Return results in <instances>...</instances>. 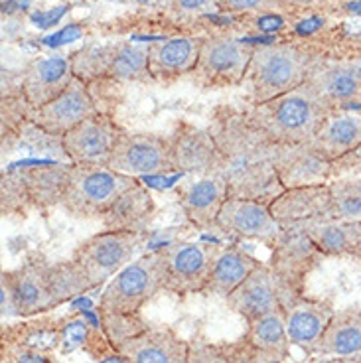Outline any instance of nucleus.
<instances>
[{"label":"nucleus","mask_w":361,"mask_h":363,"mask_svg":"<svg viewBox=\"0 0 361 363\" xmlns=\"http://www.w3.org/2000/svg\"><path fill=\"white\" fill-rule=\"evenodd\" d=\"M156 213V200L152 191L140 182L127 190L115 206L103 216V225L109 231H146Z\"/></svg>","instance_id":"bb28decb"},{"label":"nucleus","mask_w":361,"mask_h":363,"mask_svg":"<svg viewBox=\"0 0 361 363\" xmlns=\"http://www.w3.org/2000/svg\"><path fill=\"white\" fill-rule=\"evenodd\" d=\"M164 291L162 259L158 251L143 255L117 272L101 292L97 312L107 316H138L146 302Z\"/></svg>","instance_id":"39448f33"},{"label":"nucleus","mask_w":361,"mask_h":363,"mask_svg":"<svg viewBox=\"0 0 361 363\" xmlns=\"http://www.w3.org/2000/svg\"><path fill=\"white\" fill-rule=\"evenodd\" d=\"M326 259L308 233H287L272 247L271 267L279 277L298 294L304 292V284L310 272Z\"/></svg>","instance_id":"5701e85b"},{"label":"nucleus","mask_w":361,"mask_h":363,"mask_svg":"<svg viewBox=\"0 0 361 363\" xmlns=\"http://www.w3.org/2000/svg\"><path fill=\"white\" fill-rule=\"evenodd\" d=\"M217 10L231 14H277L284 12L280 0H216Z\"/></svg>","instance_id":"e433bc0d"},{"label":"nucleus","mask_w":361,"mask_h":363,"mask_svg":"<svg viewBox=\"0 0 361 363\" xmlns=\"http://www.w3.org/2000/svg\"><path fill=\"white\" fill-rule=\"evenodd\" d=\"M332 111L308 83L261 105H249L247 118L274 145H306Z\"/></svg>","instance_id":"f03ea898"},{"label":"nucleus","mask_w":361,"mask_h":363,"mask_svg":"<svg viewBox=\"0 0 361 363\" xmlns=\"http://www.w3.org/2000/svg\"><path fill=\"white\" fill-rule=\"evenodd\" d=\"M50 261L44 255H30L24 263L0 274V316L34 318L60 308L50 286Z\"/></svg>","instance_id":"423d86ee"},{"label":"nucleus","mask_w":361,"mask_h":363,"mask_svg":"<svg viewBox=\"0 0 361 363\" xmlns=\"http://www.w3.org/2000/svg\"><path fill=\"white\" fill-rule=\"evenodd\" d=\"M217 229L239 239L259 241L271 249L284 235V229L271 213L269 203L245 198H227L217 218Z\"/></svg>","instance_id":"2eb2a0df"},{"label":"nucleus","mask_w":361,"mask_h":363,"mask_svg":"<svg viewBox=\"0 0 361 363\" xmlns=\"http://www.w3.org/2000/svg\"><path fill=\"white\" fill-rule=\"evenodd\" d=\"M308 145L332 164L353 155L361 148V111H332Z\"/></svg>","instance_id":"b1692460"},{"label":"nucleus","mask_w":361,"mask_h":363,"mask_svg":"<svg viewBox=\"0 0 361 363\" xmlns=\"http://www.w3.org/2000/svg\"><path fill=\"white\" fill-rule=\"evenodd\" d=\"M306 83L320 95L330 111L345 109L361 95V60L355 62H316Z\"/></svg>","instance_id":"412c9836"},{"label":"nucleus","mask_w":361,"mask_h":363,"mask_svg":"<svg viewBox=\"0 0 361 363\" xmlns=\"http://www.w3.org/2000/svg\"><path fill=\"white\" fill-rule=\"evenodd\" d=\"M125 130L107 115H93L60 140L67 162L73 166H107Z\"/></svg>","instance_id":"4468645a"},{"label":"nucleus","mask_w":361,"mask_h":363,"mask_svg":"<svg viewBox=\"0 0 361 363\" xmlns=\"http://www.w3.org/2000/svg\"><path fill=\"white\" fill-rule=\"evenodd\" d=\"M284 324L290 345L302 350L306 355L316 354L318 344L324 336L326 328L334 318L335 310L330 302L298 296L284 308Z\"/></svg>","instance_id":"4be33fe9"},{"label":"nucleus","mask_w":361,"mask_h":363,"mask_svg":"<svg viewBox=\"0 0 361 363\" xmlns=\"http://www.w3.org/2000/svg\"><path fill=\"white\" fill-rule=\"evenodd\" d=\"M113 2L135 6V9H162L166 6V0H113Z\"/></svg>","instance_id":"a19ab883"},{"label":"nucleus","mask_w":361,"mask_h":363,"mask_svg":"<svg viewBox=\"0 0 361 363\" xmlns=\"http://www.w3.org/2000/svg\"><path fill=\"white\" fill-rule=\"evenodd\" d=\"M107 77H113L117 82L152 83V75L148 72V45L117 42V52Z\"/></svg>","instance_id":"72a5a7b5"},{"label":"nucleus","mask_w":361,"mask_h":363,"mask_svg":"<svg viewBox=\"0 0 361 363\" xmlns=\"http://www.w3.org/2000/svg\"><path fill=\"white\" fill-rule=\"evenodd\" d=\"M253 52L249 45L233 38H204L196 79L204 87H231L243 85Z\"/></svg>","instance_id":"f8f14e48"},{"label":"nucleus","mask_w":361,"mask_h":363,"mask_svg":"<svg viewBox=\"0 0 361 363\" xmlns=\"http://www.w3.org/2000/svg\"><path fill=\"white\" fill-rule=\"evenodd\" d=\"M308 363H361V355H350V357H338V355H332V357L312 359V362Z\"/></svg>","instance_id":"79ce46f5"},{"label":"nucleus","mask_w":361,"mask_h":363,"mask_svg":"<svg viewBox=\"0 0 361 363\" xmlns=\"http://www.w3.org/2000/svg\"><path fill=\"white\" fill-rule=\"evenodd\" d=\"M0 363H54L45 352L28 347V345L2 342L0 345Z\"/></svg>","instance_id":"4c0bfd02"},{"label":"nucleus","mask_w":361,"mask_h":363,"mask_svg":"<svg viewBox=\"0 0 361 363\" xmlns=\"http://www.w3.org/2000/svg\"><path fill=\"white\" fill-rule=\"evenodd\" d=\"M245 336L253 342V345L259 352H262L274 363H284L289 359L290 340L289 334H287V324H284L282 310L257 318L253 322H247Z\"/></svg>","instance_id":"7c9ffc66"},{"label":"nucleus","mask_w":361,"mask_h":363,"mask_svg":"<svg viewBox=\"0 0 361 363\" xmlns=\"http://www.w3.org/2000/svg\"><path fill=\"white\" fill-rule=\"evenodd\" d=\"M221 245L176 241L158 249L164 269V291L174 296H190L206 291L209 272Z\"/></svg>","instance_id":"1a4fd4ad"},{"label":"nucleus","mask_w":361,"mask_h":363,"mask_svg":"<svg viewBox=\"0 0 361 363\" xmlns=\"http://www.w3.org/2000/svg\"><path fill=\"white\" fill-rule=\"evenodd\" d=\"M115 350L127 363H188L191 345L172 328L146 326Z\"/></svg>","instance_id":"a211bd4d"},{"label":"nucleus","mask_w":361,"mask_h":363,"mask_svg":"<svg viewBox=\"0 0 361 363\" xmlns=\"http://www.w3.org/2000/svg\"><path fill=\"white\" fill-rule=\"evenodd\" d=\"M204 38H168L148 45V72L154 82L170 83L196 69Z\"/></svg>","instance_id":"393cba45"},{"label":"nucleus","mask_w":361,"mask_h":363,"mask_svg":"<svg viewBox=\"0 0 361 363\" xmlns=\"http://www.w3.org/2000/svg\"><path fill=\"white\" fill-rule=\"evenodd\" d=\"M138 180L109 166H73L62 208L77 219H103L115 201Z\"/></svg>","instance_id":"0eeeda50"},{"label":"nucleus","mask_w":361,"mask_h":363,"mask_svg":"<svg viewBox=\"0 0 361 363\" xmlns=\"http://www.w3.org/2000/svg\"><path fill=\"white\" fill-rule=\"evenodd\" d=\"M97 113L99 111L91 97L89 83L82 82L79 77H73V82L67 85V89L62 95H57L44 107L34 109L32 125L48 136L62 140L70 130Z\"/></svg>","instance_id":"dca6fc26"},{"label":"nucleus","mask_w":361,"mask_h":363,"mask_svg":"<svg viewBox=\"0 0 361 363\" xmlns=\"http://www.w3.org/2000/svg\"><path fill=\"white\" fill-rule=\"evenodd\" d=\"M298 296L304 294L292 291L271 264L262 263L227 296L226 304L245 322H253L257 318L282 310Z\"/></svg>","instance_id":"9d476101"},{"label":"nucleus","mask_w":361,"mask_h":363,"mask_svg":"<svg viewBox=\"0 0 361 363\" xmlns=\"http://www.w3.org/2000/svg\"><path fill=\"white\" fill-rule=\"evenodd\" d=\"M146 231H101L85 239L73 251L72 259L79 264L93 291L109 282L133 261V255L145 243Z\"/></svg>","instance_id":"6e6552de"},{"label":"nucleus","mask_w":361,"mask_h":363,"mask_svg":"<svg viewBox=\"0 0 361 363\" xmlns=\"http://www.w3.org/2000/svg\"><path fill=\"white\" fill-rule=\"evenodd\" d=\"M166 9L184 18H198L216 12V0H166Z\"/></svg>","instance_id":"58836bf2"},{"label":"nucleus","mask_w":361,"mask_h":363,"mask_svg":"<svg viewBox=\"0 0 361 363\" xmlns=\"http://www.w3.org/2000/svg\"><path fill=\"white\" fill-rule=\"evenodd\" d=\"M168 145L174 172L194 176L221 174L219 150L209 128L196 127L188 121H178L168 136Z\"/></svg>","instance_id":"f3484780"},{"label":"nucleus","mask_w":361,"mask_h":363,"mask_svg":"<svg viewBox=\"0 0 361 363\" xmlns=\"http://www.w3.org/2000/svg\"><path fill=\"white\" fill-rule=\"evenodd\" d=\"M284 10H332L342 6L343 0H280Z\"/></svg>","instance_id":"ea45409f"},{"label":"nucleus","mask_w":361,"mask_h":363,"mask_svg":"<svg viewBox=\"0 0 361 363\" xmlns=\"http://www.w3.org/2000/svg\"><path fill=\"white\" fill-rule=\"evenodd\" d=\"M261 264L262 261H259L251 253L243 251L241 247H221L216 261H213L211 272H209L204 294H211V296L226 300Z\"/></svg>","instance_id":"cd10ccee"},{"label":"nucleus","mask_w":361,"mask_h":363,"mask_svg":"<svg viewBox=\"0 0 361 363\" xmlns=\"http://www.w3.org/2000/svg\"><path fill=\"white\" fill-rule=\"evenodd\" d=\"M115 52H117V42L115 44H89L82 48L79 52L70 55L75 77H79L85 83L107 77Z\"/></svg>","instance_id":"f704fd0d"},{"label":"nucleus","mask_w":361,"mask_h":363,"mask_svg":"<svg viewBox=\"0 0 361 363\" xmlns=\"http://www.w3.org/2000/svg\"><path fill=\"white\" fill-rule=\"evenodd\" d=\"M72 164H34L20 170L2 174V201L4 216L24 213L32 209H50L62 206Z\"/></svg>","instance_id":"20e7f679"},{"label":"nucleus","mask_w":361,"mask_h":363,"mask_svg":"<svg viewBox=\"0 0 361 363\" xmlns=\"http://www.w3.org/2000/svg\"><path fill=\"white\" fill-rule=\"evenodd\" d=\"M269 208L287 233H306L308 229L320 223L334 221V198L330 184L282 190L269 203Z\"/></svg>","instance_id":"9b49d317"},{"label":"nucleus","mask_w":361,"mask_h":363,"mask_svg":"<svg viewBox=\"0 0 361 363\" xmlns=\"http://www.w3.org/2000/svg\"><path fill=\"white\" fill-rule=\"evenodd\" d=\"M314 57L294 44L255 48L243 87L249 105H261L304 85Z\"/></svg>","instance_id":"7ed1b4c3"},{"label":"nucleus","mask_w":361,"mask_h":363,"mask_svg":"<svg viewBox=\"0 0 361 363\" xmlns=\"http://www.w3.org/2000/svg\"><path fill=\"white\" fill-rule=\"evenodd\" d=\"M318 355H361V308L335 310L316 350Z\"/></svg>","instance_id":"c85d7f7f"},{"label":"nucleus","mask_w":361,"mask_h":363,"mask_svg":"<svg viewBox=\"0 0 361 363\" xmlns=\"http://www.w3.org/2000/svg\"><path fill=\"white\" fill-rule=\"evenodd\" d=\"M107 166L115 172L133 178L174 172L168 136L125 130Z\"/></svg>","instance_id":"ddd939ff"},{"label":"nucleus","mask_w":361,"mask_h":363,"mask_svg":"<svg viewBox=\"0 0 361 363\" xmlns=\"http://www.w3.org/2000/svg\"><path fill=\"white\" fill-rule=\"evenodd\" d=\"M306 233L324 257L361 259V219L326 221Z\"/></svg>","instance_id":"c756f323"},{"label":"nucleus","mask_w":361,"mask_h":363,"mask_svg":"<svg viewBox=\"0 0 361 363\" xmlns=\"http://www.w3.org/2000/svg\"><path fill=\"white\" fill-rule=\"evenodd\" d=\"M229 198V184L221 174L196 176L178 186L184 216L198 229H217V218Z\"/></svg>","instance_id":"6ab92c4d"},{"label":"nucleus","mask_w":361,"mask_h":363,"mask_svg":"<svg viewBox=\"0 0 361 363\" xmlns=\"http://www.w3.org/2000/svg\"><path fill=\"white\" fill-rule=\"evenodd\" d=\"M209 133L216 138L219 172L229 184V198L271 203L284 190L277 174L279 145L262 135L245 111L216 107Z\"/></svg>","instance_id":"f257e3e1"},{"label":"nucleus","mask_w":361,"mask_h":363,"mask_svg":"<svg viewBox=\"0 0 361 363\" xmlns=\"http://www.w3.org/2000/svg\"><path fill=\"white\" fill-rule=\"evenodd\" d=\"M2 342L28 345L40 352H54L62 344V322L38 318L24 324L2 328Z\"/></svg>","instance_id":"473e14b6"},{"label":"nucleus","mask_w":361,"mask_h":363,"mask_svg":"<svg viewBox=\"0 0 361 363\" xmlns=\"http://www.w3.org/2000/svg\"><path fill=\"white\" fill-rule=\"evenodd\" d=\"M73 77L75 73L67 55H40L24 67L20 93L26 97L32 109H40L57 95H62L73 82Z\"/></svg>","instance_id":"aec40b11"},{"label":"nucleus","mask_w":361,"mask_h":363,"mask_svg":"<svg viewBox=\"0 0 361 363\" xmlns=\"http://www.w3.org/2000/svg\"><path fill=\"white\" fill-rule=\"evenodd\" d=\"M277 174L284 190L328 184L332 162L316 155L310 145H282L277 152Z\"/></svg>","instance_id":"a878e982"},{"label":"nucleus","mask_w":361,"mask_h":363,"mask_svg":"<svg viewBox=\"0 0 361 363\" xmlns=\"http://www.w3.org/2000/svg\"><path fill=\"white\" fill-rule=\"evenodd\" d=\"M334 198V221L361 219V176L330 184Z\"/></svg>","instance_id":"c9c22d12"},{"label":"nucleus","mask_w":361,"mask_h":363,"mask_svg":"<svg viewBox=\"0 0 361 363\" xmlns=\"http://www.w3.org/2000/svg\"><path fill=\"white\" fill-rule=\"evenodd\" d=\"M188 363H274L259 352L247 336L235 342L191 345Z\"/></svg>","instance_id":"2f4dec72"}]
</instances>
